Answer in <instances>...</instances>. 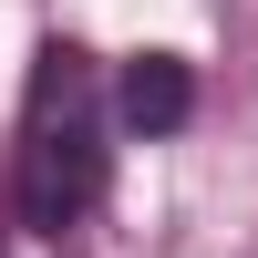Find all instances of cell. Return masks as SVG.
<instances>
[{"label": "cell", "instance_id": "1", "mask_svg": "<svg viewBox=\"0 0 258 258\" xmlns=\"http://www.w3.org/2000/svg\"><path fill=\"white\" fill-rule=\"evenodd\" d=\"M103 176H114V103H103V73L83 41H41L31 93H21V155H11V217L62 238L103 207Z\"/></svg>", "mask_w": 258, "mask_h": 258}, {"label": "cell", "instance_id": "2", "mask_svg": "<svg viewBox=\"0 0 258 258\" xmlns=\"http://www.w3.org/2000/svg\"><path fill=\"white\" fill-rule=\"evenodd\" d=\"M103 103H114V135H176L186 114H197V73H186V52H124L114 83H103Z\"/></svg>", "mask_w": 258, "mask_h": 258}, {"label": "cell", "instance_id": "3", "mask_svg": "<svg viewBox=\"0 0 258 258\" xmlns=\"http://www.w3.org/2000/svg\"><path fill=\"white\" fill-rule=\"evenodd\" d=\"M0 258H62V238H41V227H21V217H0Z\"/></svg>", "mask_w": 258, "mask_h": 258}]
</instances>
